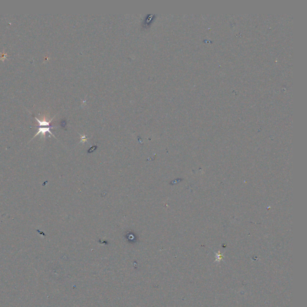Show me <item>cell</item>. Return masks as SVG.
<instances>
[{"label":"cell","instance_id":"1","mask_svg":"<svg viewBox=\"0 0 307 307\" xmlns=\"http://www.w3.org/2000/svg\"><path fill=\"white\" fill-rule=\"evenodd\" d=\"M50 127H39L38 130H37V133L36 134V135L33 137V139L31 140L32 141L34 137H36L37 136H38L39 134H41V136H43L44 137H45L46 136V133H49L51 134H52V136H54V134L51 133V131H50Z\"/></svg>","mask_w":307,"mask_h":307},{"label":"cell","instance_id":"2","mask_svg":"<svg viewBox=\"0 0 307 307\" xmlns=\"http://www.w3.org/2000/svg\"><path fill=\"white\" fill-rule=\"evenodd\" d=\"M36 119L37 120V122L39 123V126L40 127H49V125H50V122H51V120L49 121H48L46 120H43V121H40L39 120V119H37V118H36Z\"/></svg>","mask_w":307,"mask_h":307},{"label":"cell","instance_id":"3","mask_svg":"<svg viewBox=\"0 0 307 307\" xmlns=\"http://www.w3.org/2000/svg\"><path fill=\"white\" fill-rule=\"evenodd\" d=\"M223 257L222 254H218H218H216V262H220V261H221V260H222Z\"/></svg>","mask_w":307,"mask_h":307}]
</instances>
